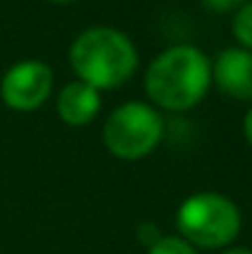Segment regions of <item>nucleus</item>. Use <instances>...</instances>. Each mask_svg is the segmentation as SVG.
<instances>
[{
  "label": "nucleus",
  "instance_id": "1",
  "mask_svg": "<svg viewBox=\"0 0 252 254\" xmlns=\"http://www.w3.org/2000/svg\"><path fill=\"white\" fill-rule=\"evenodd\" d=\"M213 84V62L193 45L164 50L146 69V94L166 111L198 106Z\"/></svg>",
  "mask_w": 252,
  "mask_h": 254
},
{
  "label": "nucleus",
  "instance_id": "2",
  "mask_svg": "<svg viewBox=\"0 0 252 254\" xmlns=\"http://www.w3.org/2000/svg\"><path fill=\"white\" fill-rule=\"evenodd\" d=\"M70 64L80 82L96 91H109L131 79L139 64V52L121 30L99 25L75 37Z\"/></svg>",
  "mask_w": 252,
  "mask_h": 254
},
{
  "label": "nucleus",
  "instance_id": "3",
  "mask_svg": "<svg viewBox=\"0 0 252 254\" xmlns=\"http://www.w3.org/2000/svg\"><path fill=\"white\" fill-rule=\"evenodd\" d=\"M175 227L180 240H185L190 247L225 250L238 240L243 215L228 195L195 192L180 202L175 212Z\"/></svg>",
  "mask_w": 252,
  "mask_h": 254
},
{
  "label": "nucleus",
  "instance_id": "4",
  "mask_svg": "<svg viewBox=\"0 0 252 254\" xmlns=\"http://www.w3.org/2000/svg\"><path fill=\"white\" fill-rule=\"evenodd\" d=\"M164 138L161 114L144 101H126L116 106L104 124V143L111 156L121 161H139L156 151Z\"/></svg>",
  "mask_w": 252,
  "mask_h": 254
},
{
  "label": "nucleus",
  "instance_id": "5",
  "mask_svg": "<svg viewBox=\"0 0 252 254\" xmlns=\"http://www.w3.org/2000/svg\"><path fill=\"white\" fill-rule=\"evenodd\" d=\"M52 94V69L40 60L15 62L0 82V99L12 111H35Z\"/></svg>",
  "mask_w": 252,
  "mask_h": 254
},
{
  "label": "nucleus",
  "instance_id": "6",
  "mask_svg": "<svg viewBox=\"0 0 252 254\" xmlns=\"http://www.w3.org/2000/svg\"><path fill=\"white\" fill-rule=\"evenodd\" d=\"M213 79L218 89L233 99H252V52L245 47H228L213 62Z\"/></svg>",
  "mask_w": 252,
  "mask_h": 254
},
{
  "label": "nucleus",
  "instance_id": "7",
  "mask_svg": "<svg viewBox=\"0 0 252 254\" xmlns=\"http://www.w3.org/2000/svg\"><path fill=\"white\" fill-rule=\"evenodd\" d=\"M101 109V94L80 79L70 82L57 94V114L67 126H86Z\"/></svg>",
  "mask_w": 252,
  "mask_h": 254
},
{
  "label": "nucleus",
  "instance_id": "8",
  "mask_svg": "<svg viewBox=\"0 0 252 254\" xmlns=\"http://www.w3.org/2000/svg\"><path fill=\"white\" fill-rule=\"evenodd\" d=\"M233 35L235 40L252 52V0H248L240 10H235L233 17Z\"/></svg>",
  "mask_w": 252,
  "mask_h": 254
},
{
  "label": "nucleus",
  "instance_id": "9",
  "mask_svg": "<svg viewBox=\"0 0 252 254\" xmlns=\"http://www.w3.org/2000/svg\"><path fill=\"white\" fill-rule=\"evenodd\" d=\"M149 254H198L195 247H190L180 237H161L156 245L149 247Z\"/></svg>",
  "mask_w": 252,
  "mask_h": 254
},
{
  "label": "nucleus",
  "instance_id": "10",
  "mask_svg": "<svg viewBox=\"0 0 252 254\" xmlns=\"http://www.w3.org/2000/svg\"><path fill=\"white\" fill-rule=\"evenodd\" d=\"M200 2L215 12H230V10H240L248 0H200Z\"/></svg>",
  "mask_w": 252,
  "mask_h": 254
},
{
  "label": "nucleus",
  "instance_id": "11",
  "mask_svg": "<svg viewBox=\"0 0 252 254\" xmlns=\"http://www.w3.org/2000/svg\"><path fill=\"white\" fill-rule=\"evenodd\" d=\"M136 235H139V240H141L144 245H149V247H151V245H156V242L164 237V235L159 232V227H156V225H149V222H146V225H141V227L136 230Z\"/></svg>",
  "mask_w": 252,
  "mask_h": 254
},
{
  "label": "nucleus",
  "instance_id": "12",
  "mask_svg": "<svg viewBox=\"0 0 252 254\" xmlns=\"http://www.w3.org/2000/svg\"><path fill=\"white\" fill-rule=\"evenodd\" d=\"M243 131H245V138H248V143L252 146V106L248 109V114H245V121H243Z\"/></svg>",
  "mask_w": 252,
  "mask_h": 254
},
{
  "label": "nucleus",
  "instance_id": "13",
  "mask_svg": "<svg viewBox=\"0 0 252 254\" xmlns=\"http://www.w3.org/2000/svg\"><path fill=\"white\" fill-rule=\"evenodd\" d=\"M223 254H252V250H248V247H230V250H225Z\"/></svg>",
  "mask_w": 252,
  "mask_h": 254
},
{
  "label": "nucleus",
  "instance_id": "14",
  "mask_svg": "<svg viewBox=\"0 0 252 254\" xmlns=\"http://www.w3.org/2000/svg\"><path fill=\"white\" fill-rule=\"evenodd\" d=\"M52 2H72V0H52Z\"/></svg>",
  "mask_w": 252,
  "mask_h": 254
}]
</instances>
